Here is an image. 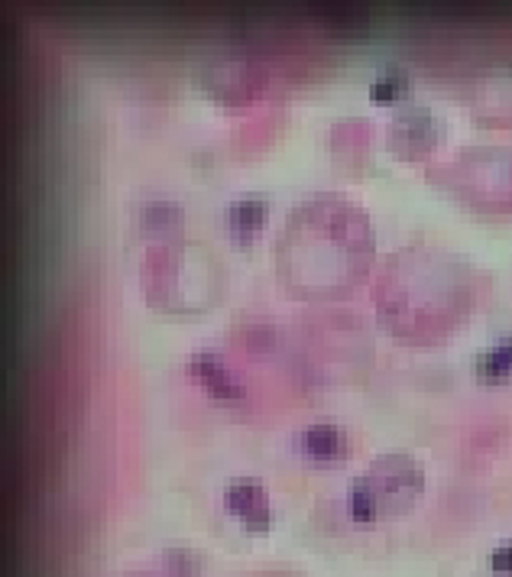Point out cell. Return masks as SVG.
Masks as SVG:
<instances>
[{
	"mask_svg": "<svg viewBox=\"0 0 512 577\" xmlns=\"http://www.w3.org/2000/svg\"><path fill=\"white\" fill-rule=\"evenodd\" d=\"M224 503L231 509V516L244 522V529H250V532L269 529V496L260 480H253V477L231 480L224 490Z\"/></svg>",
	"mask_w": 512,
	"mask_h": 577,
	"instance_id": "obj_2",
	"label": "cell"
},
{
	"mask_svg": "<svg viewBox=\"0 0 512 577\" xmlns=\"http://www.w3.org/2000/svg\"><path fill=\"white\" fill-rule=\"evenodd\" d=\"M166 565H169L175 574L188 577V574H192V568L198 565V558H195V555H188L185 548H179V552H169V555H166Z\"/></svg>",
	"mask_w": 512,
	"mask_h": 577,
	"instance_id": "obj_8",
	"label": "cell"
},
{
	"mask_svg": "<svg viewBox=\"0 0 512 577\" xmlns=\"http://www.w3.org/2000/svg\"><path fill=\"white\" fill-rule=\"evenodd\" d=\"M188 373H192V377L205 386L211 396H218V399H237L240 396L234 373L224 367V360L214 351H195L192 357H188Z\"/></svg>",
	"mask_w": 512,
	"mask_h": 577,
	"instance_id": "obj_3",
	"label": "cell"
},
{
	"mask_svg": "<svg viewBox=\"0 0 512 577\" xmlns=\"http://www.w3.org/2000/svg\"><path fill=\"white\" fill-rule=\"evenodd\" d=\"M419 467L406 458H386L367 471L363 477H357L347 490V506L354 522H363L370 526L383 513H389L393 503H406V496H412L419 490Z\"/></svg>",
	"mask_w": 512,
	"mask_h": 577,
	"instance_id": "obj_1",
	"label": "cell"
},
{
	"mask_svg": "<svg viewBox=\"0 0 512 577\" xmlns=\"http://www.w3.org/2000/svg\"><path fill=\"white\" fill-rule=\"evenodd\" d=\"M302 448L315 461H341L347 454V435L334 422H312L302 432Z\"/></svg>",
	"mask_w": 512,
	"mask_h": 577,
	"instance_id": "obj_4",
	"label": "cell"
},
{
	"mask_svg": "<svg viewBox=\"0 0 512 577\" xmlns=\"http://www.w3.org/2000/svg\"><path fill=\"white\" fill-rule=\"evenodd\" d=\"M493 568L496 571H512V545H500L493 552Z\"/></svg>",
	"mask_w": 512,
	"mask_h": 577,
	"instance_id": "obj_9",
	"label": "cell"
},
{
	"mask_svg": "<svg viewBox=\"0 0 512 577\" xmlns=\"http://www.w3.org/2000/svg\"><path fill=\"white\" fill-rule=\"evenodd\" d=\"M477 370H480V377H487V380L509 377L512 373V341H500V344L487 347V351L477 357Z\"/></svg>",
	"mask_w": 512,
	"mask_h": 577,
	"instance_id": "obj_6",
	"label": "cell"
},
{
	"mask_svg": "<svg viewBox=\"0 0 512 577\" xmlns=\"http://www.w3.org/2000/svg\"><path fill=\"white\" fill-rule=\"evenodd\" d=\"M406 85H409V72L402 69V65L389 62V65H383L380 72H376L370 95H373V101H393L396 95L406 91Z\"/></svg>",
	"mask_w": 512,
	"mask_h": 577,
	"instance_id": "obj_7",
	"label": "cell"
},
{
	"mask_svg": "<svg viewBox=\"0 0 512 577\" xmlns=\"http://www.w3.org/2000/svg\"><path fill=\"white\" fill-rule=\"evenodd\" d=\"M266 221V201L260 195H240L227 208V227L237 240H247L263 227Z\"/></svg>",
	"mask_w": 512,
	"mask_h": 577,
	"instance_id": "obj_5",
	"label": "cell"
}]
</instances>
